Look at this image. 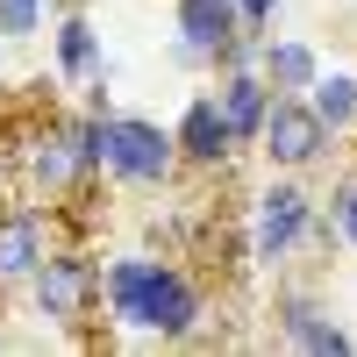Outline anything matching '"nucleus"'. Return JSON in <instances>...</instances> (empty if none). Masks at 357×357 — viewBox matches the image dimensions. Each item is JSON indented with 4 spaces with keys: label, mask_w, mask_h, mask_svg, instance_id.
<instances>
[{
    "label": "nucleus",
    "mask_w": 357,
    "mask_h": 357,
    "mask_svg": "<svg viewBox=\"0 0 357 357\" xmlns=\"http://www.w3.org/2000/svg\"><path fill=\"white\" fill-rule=\"evenodd\" d=\"M272 336H279L286 350H307V357H343V350H357V336L329 314V301H314V293H301V286H279V293H272Z\"/></svg>",
    "instance_id": "nucleus-6"
},
{
    "label": "nucleus",
    "mask_w": 357,
    "mask_h": 357,
    "mask_svg": "<svg viewBox=\"0 0 357 357\" xmlns=\"http://www.w3.org/2000/svg\"><path fill=\"white\" fill-rule=\"evenodd\" d=\"M257 50H264V36H250V29H236V36L207 57V72H243V65H257Z\"/></svg>",
    "instance_id": "nucleus-16"
},
{
    "label": "nucleus",
    "mask_w": 357,
    "mask_h": 357,
    "mask_svg": "<svg viewBox=\"0 0 357 357\" xmlns=\"http://www.w3.org/2000/svg\"><path fill=\"white\" fill-rule=\"evenodd\" d=\"M43 0H0V36H8V43H29V36H36V29H43Z\"/></svg>",
    "instance_id": "nucleus-15"
},
{
    "label": "nucleus",
    "mask_w": 357,
    "mask_h": 357,
    "mask_svg": "<svg viewBox=\"0 0 357 357\" xmlns=\"http://www.w3.org/2000/svg\"><path fill=\"white\" fill-rule=\"evenodd\" d=\"M107 65V50H100V29L86 8L72 15H57V86H79V79H93Z\"/></svg>",
    "instance_id": "nucleus-12"
},
{
    "label": "nucleus",
    "mask_w": 357,
    "mask_h": 357,
    "mask_svg": "<svg viewBox=\"0 0 357 357\" xmlns=\"http://www.w3.org/2000/svg\"><path fill=\"white\" fill-rule=\"evenodd\" d=\"M100 307L136 343H200V350L215 343L207 336V293L193 286V272L151 250H122L100 264Z\"/></svg>",
    "instance_id": "nucleus-1"
},
{
    "label": "nucleus",
    "mask_w": 357,
    "mask_h": 357,
    "mask_svg": "<svg viewBox=\"0 0 357 357\" xmlns=\"http://www.w3.org/2000/svg\"><path fill=\"white\" fill-rule=\"evenodd\" d=\"M43 250H50V207H8L0 215V293L29 286Z\"/></svg>",
    "instance_id": "nucleus-9"
},
{
    "label": "nucleus",
    "mask_w": 357,
    "mask_h": 357,
    "mask_svg": "<svg viewBox=\"0 0 357 357\" xmlns=\"http://www.w3.org/2000/svg\"><path fill=\"white\" fill-rule=\"evenodd\" d=\"M307 107L321 114V129H329V136H350V129H357V72H314Z\"/></svg>",
    "instance_id": "nucleus-13"
},
{
    "label": "nucleus",
    "mask_w": 357,
    "mask_h": 357,
    "mask_svg": "<svg viewBox=\"0 0 357 357\" xmlns=\"http://www.w3.org/2000/svg\"><path fill=\"white\" fill-rule=\"evenodd\" d=\"M236 8L229 0H178V36H172V65L186 72H207V57H215L229 36H236Z\"/></svg>",
    "instance_id": "nucleus-7"
},
{
    "label": "nucleus",
    "mask_w": 357,
    "mask_h": 357,
    "mask_svg": "<svg viewBox=\"0 0 357 357\" xmlns=\"http://www.w3.org/2000/svg\"><path fill=\"white\" fill-rule=\"evenodd\" d=\"M215 107H222V122H229L236 143H257L264 107H272V86L257 79V65H243V72H215Z\"/></svg>",
    "instance_id": "nucleus-10"
},
{
    "label": "nucleus",
    "mask_w": 357,
    "mask_h": 357,
    "mask_svg": "<svg viewBox=\"0 0 357 357\" xmlns=\"http://www.w3.org/2000/svg\"><path fill=\"white\" fill-rule=\"evenodd\" d=\"M257 151L272 158L279 172H314L321 158L336 151V136L321 129V114L307 107V93H272V107H264V129H257Z\"/></svg>",
    "instance_id": "nucleus-5"
},
{
    "label": "nucleus",
    "mask_w": 357,
    "mask_h": 357,
    "mask_svg": "<svg viewBox=\"0 0 357 357\" xmlns=\"http://www.w3.org/2000/svg\"><path fill=\"white\" fill-rule=\"evenodd\" d=\"M172 172H178L172 129L143 122V114H100V178L158 193V186H172Z\"/></svg>",
    "instance_id": "nucleus-3"
},
{
    "label": "nucleus",
    "mask_w": 357,
    "mask_h": 357,
    "mask_svg": "<svg viewBox=\"0 0 357 357\" xmlns=\"http://www.w3.org/2000/svg\"><path fill=\"white\" fill-rule=\"evenodd\" d=\"M321 215H329L336 243H343V250H357V172H343L336 186H329V207H321Z\"/></svg>",
    "instance_id": "nucleus-14"
},
{
    "label": "nucleus",
    "mask_w": 357,
    "mask_h": 357,
    "mask_svg": "<svg viewBox=\"0 0 357 357\" xmlns=\"http://www.w3.org/2000/svg\"><path fill=\"white\" fill-rule=\"evenodd\" d=\"M29 301L50 329H79L100 307V257H86L79 243H50L29 272Z\"/></svg>",
    "instance_id": "nucleus-4"
},
{
    "label": "nucleus",
    "mask_w": 357,
    "mask_h": 357,
    "mask_svg": "<svg viewBox=\"0 0 357 357\" xmlns=\"http://www.w3.org/2000/svg\"><path fill=\"white\" fill-rule=\"evenodd\" d=\"M314 72H321V50H314V43H301V36H264L257 79L272 86V93H307Z\"/></svg>",
    "instance_id": "nucleus-11"
},
{
    "label": "nucleus",
    "mask_w": 357,
    "mask_h": 357,
    "mask_svg": "<svg viewBox=\"0 0 357 357\" xmlns=\"http://www.w3.org/2000/svg\"><path fill=\"white\" fill-rule=\"evenodd\" d=\"M314 222H321V200L301 186V172L264 178V186H257V200H250V257L264 264V272L293 264V257L307 250Z\"/></svg>",
    "instance_id": "nucleus-2"
},
{
    "label": "nucleus",
    "mask_w": 357,
    "mask_h": 357,
    "mask_svg": "<svg viewBox=\"0 0 357 357\" xmlns=\"http://www.w3.org/2000/svg\"><path fill=\"white\" fill-rule=\"evenodd\" d=\"M172 143H178V165H200V172H222L236 151H243V143L229 136V122H222L215 93H193V100H186V114H178Z\"/></svg>",
    "instance_id": "nucleus-8"
},
{
    "label": "nucleus",
    "mask_w": 357,
    "mask_h": 357,
    "mask_svg": "<svg viewBox=\"0 0 357 357\" xmlns=\"http://www.w3.org/2000/svg\"><path fill=\"white\" fill-rule=\"evenodd\" d=\"M229 8H236V22H243L250 36H272V22H279L286 0H229Z\"/></svg>",
    "instance_id": "nucleus-17"
}]
</instances>
